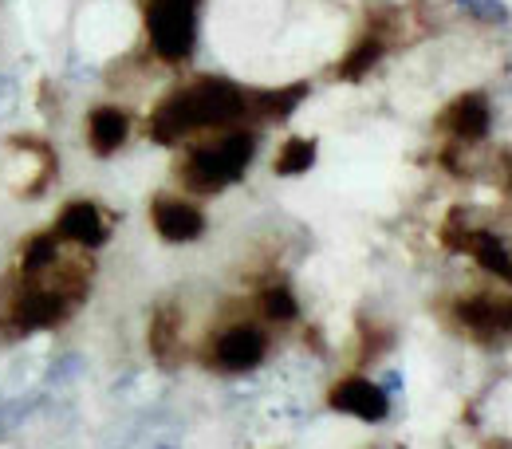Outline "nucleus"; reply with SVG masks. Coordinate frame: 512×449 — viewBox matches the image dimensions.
I'll list each match as a JSON object with an SVG mask.
<instances>
[{
  "label": "nucleus",
  "mask_w": 512,
  "mask_h": 449,
  "mask_svg": "<svg viewBox=\"0 0 512 449\" xmlns=\"http://www.w3.org/2000/svg\"><path fill=\"white\" fill-rule=\"evenodd\" d=\"M241 123H253V91L229 79L205 75V79H193L186 87L170 91L150 111V138L162 146H174L201 130H229Z\"/></svg>",
  "instance_id": "1"
},
{
  "label": "nucleus",
  "mask_w": 512,
  "mask_h": 449,
  "mask_svg": "<svg viewBox=\"0 0 512 449\" xmlns=\"http://www.w3.org/2000/svg\"><path fill=\"white\" fill-rule=\"evenodd\" d=\"M253 154L256 138L249 130H213V138H205L201 146H193L190 154L182 158L178 182L190 193H221L245 178V170L253 166Z\"/></svg>",
  "instance_id": "2"
},
{
  "label": "nucleus",
  "mask_w": 512,
  "mask_h": 449,
  "mask_svg": "<svg viewBox=\"0 0 512 449\" xmlns=\"http://www.w3.org/2000/svg\"><path fill=\"white\" fill-rule=\"evenodd\" d=\"M146 40L162 64H186L197 44V0H146Z\"/></svg>",
  "instance_id": "3"
},
{
  "label": "nucleus",
  "mask_w": 512,
  "mask_h": 449,
  "mask_svg": "<svg viewBox=\"0 0 512 449\" xmlns=\"http://www.w3.org/2000/svg\"><path fill=\"white\" fill-rule=\"evenodd\" d=\"M449 323L477 343H505L512 339V292L501 288L461 292L449 300Z\"/></svg>",
  "instance_id": "4"
},
{
  "label": "nucleus",
  "mask_w": 512,
  "mask_h": 449,
  "mask_svg": "<svg viewBox=\"0 0 512 449\" xmlns=\"http://www.w3.org/2000/svg\"><path fill=\"white\" fill-rule=\"evenodd\" d=\"M268 355V335L249 320L225 323L201 351V363L217 375H249Z\"/></svg>",
  "instance_id": "5"
},
{
  "label": "nucleus",
  "mask_w": 512,
  "mask_h": 449,
  "mask_svg": "<svg viewBox=\"0 0 512 449\" xmlns=\"http://www.w3.org/2000/svg\"><path fill=\"white\" fill-rule=\"evenodd\" d=\"M442 245H446V249H453V253H465V257L481 268V272H489L493 280H501V284H509V288H512V253H509V245H505L501 237H493L489 229L469 225L461 209H453V213H449V221L442 225Z\"/></svg>",
  "instance_id": "6"
},
{
  "label": "nucleus",
  "mask_w": 512,
  "mask_h": 449,
  "mask_svg": "<svg viewBox=\"0 0 512 449\" xmlns=\"http://www.w3.org/2000/svg\"><path fill=\"white\" fill-rule=\"evenodd\" d=\"M493 127V107L485 91H465L438 115V130L453 138V146H477Z\"/></svg>",
  "instance_id": "7"
},
{
  "label": "nucleus",
  "mask_w": 512,
  "mask_h": 449,
  "mask_svg": "<svg viewBox=\"0 0 512 449\" xmlns=\"http://www.w3.org/2000/svg\"><path fill=\"white\" fill-rule=\"evenodd\" d=\"M150 225L162 241L170 245H190L205 233V213L186 201V197H174V193H158L150 201Z\"/></svg>",
  "instance_id": "8"
},
{
  "label": "nucleus",
  "mask_w": 512,
  "mask_h": 449,
  "mask_svg": "<svg viewBox=\"0 0 512 449\" xmlns=\"http://www.w3.org/2000/svg\"><path fill=\"white\" fill-rule=\"evenodd\" d=\"M327 406L339 410V414H351L359 422H383L386 410H390V398H386L383 386H375L363 375H347L327 390Z\"/></svg>",
  "instance_id": "9"
},
{
  "label": "nucleus",
  "mask_w": 512,
  "mask_h": 449,
  "mask_svg": "<svg viewBox=\"0 0 512 449\" xmlns=\"http://www.w3.org/2000/svg\"><path fill=\"white\" fill-rule=\"evenodd\" d=\"M52 233L60 237V245H71V249H103L107 237H111V225H107V217H103L99 205H91V201H71V205L60 209Z\"/></svg>",
  "instance_id": "10"
},
{
  "label": "nucleus",
  "mask_w": 512,
  "mask_h": 449,
  "mask_svg": "<svg viewBox=\"0 0 512 449\" xmlns=\"http://www.w3.org/2000/svg\"><path fill=\"white\" fill-rule=\"evenodd\" d=\"M150 355L158 367L174 371L186 359V335H182V308L178 304H158L150 316V331H146Z\"/></svg>",
  "instance_id": "11"
},
{
  "label": "nucleus",
  "mask_w": 512,
  "mask_h": 449,
  "mask_svg": "<svg viewBox=\"0 0 512 449\" xmlns=\"http://www.w3.org/2000/svg\"><path fill=\"white\" fill-rule=\"evenodd\" d=\"M130 138V119L127 111L103 103L87 115V146L95 158H111L115 150H123V142Z\"/></svg>",
  "instance_id": "12"
},
{
  "label": "nucleus",
  "mask_w": 512,
  "mask_h": 449,
  "mask_svg": "<svg viewBox=\"0 0 512 449\" xmlns=\"http://www.w3.org/2000/svg\"><path fill=\"white\" fill-rule=\"evenodd\" d=\"M308 95V83H292L280 91H253V123H276L288 119Z\"/></svg>",
  "instance_id": "13"
},
{
  "label": "nucleus",
  "mask_w": 512,
  "mask_h": 449,
  "mask_svg": "<svg viewBox=\"0 0 512 449\" xmlns=\"http://www.w3.org/2000/svg\"><path fill=\"white\" fill-rule=\"evenodd\" d=\"M386 52H390V44H386L379 32H371V28H367V32H363V40L343 56V64H339L335 75H339V79H363L371 67L383 60Z\"/></svg>",
  "instance_id": "14"
},
{
  "label": "nucleus",
  "mask_w": 512,
  "mask_h": 449,
  "mask_svg": "<svg viewBox=\"0 0 512 449\" xmlns=\"http://www.w3.org/2000/svg\"><path fill=\"white\" fill-rule=\"evenodd\" d=\"M256 316L268 323H292L300 316V308H296V296H292V288L288 284H264L260 292H256Z\"/></svg>",
  "instance_id": "15"
},
{
  "label": "nucleus",
  "mask_w": 512,
  "mask_h": 449,
  "mask_svg": "<svg viewBox=\"0 0 512 449\" xmlns=\"http://www.w3.org/2000/svg\"><path fill=\"white\" fill-rule=\"evenodd\" d=\"M316 166V138H288L272 162V170L280 178H296V174H308Z\"/></svg>",
  "instance_id": "16"
},
{
  "label": "nucleus",
  "mask_w": 512,
  "mask_h": 449,
  "mask_svg": "<svg viewBox=\"0 0 512 449\" xmlns=\"http://www.w3.org/2000/svg\"><path fill=\"white\" fill-rule=\"evenodd\" d=\"M16 111V75L0 71V119H8Z\"/></svg>",
  "instance_id": "17"
},
{
  "label": "nucleus",
  "mask_w": 512,
  "mask_h": 449,
  "mask_svg": "<svg viewBox=\"0 0 512 449\" xmlns=\"http://www.w3.org/2000/svg\"><path fill=\"white\" fill-rule=\"evenodd\" d=\"M505 190L512 193V154H505Z\"/></svg>",
  "instance_id": "18"
}]
</instances>
